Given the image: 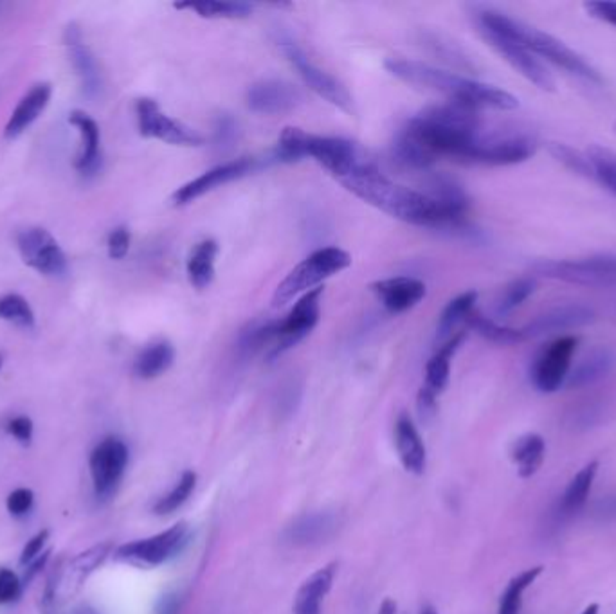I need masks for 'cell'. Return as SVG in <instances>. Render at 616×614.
<instances>
[{"label": "cell", "mask_w": 616, "mask_h": 614, "mask_svg": "<svg viewBox=\"0 0 616 614\" xmlns=\"http://www.w3.org/2000/svg\"><path fill=\"white\" fill-rule=\"evenodd\" d=\"M305 157L319 163L334 179L341 177L362 159L359 148L348 139L314 136L296 127L283 129L274 159L280 163H296Z\"/></svg>", "instance_id": "cell-5"}, {"label": "cell", "mask_w": 616, "mask_h": 614, "mask_svg": "<svg viewBox=\"0 0 616 614\" xmlns=\"http://www.w3.org/2000/svg\"><path fill=\"white\" fill-rule=\"evenodd\" d=\"M602 515H612V517H616V497H609L607 501H603L602 503V508L598 510Z\"/></svg>", "instance_id": "cell-52"}, {"label": "cell", "mask_w": 616, "mask_h": 614, "mask_svg": "<svg viewBox=\"0 0 616 614\" xmlns=\"http://www.w3.org/2000/svg\"><path fill=\"white\" fill-rule=\"evenodd\" d=\"M186 522H177L175 526L154 537L123 544L121 547H118L116 556L120 560H127L139 565H159L181 549V546L186 542Z\"/></svg>", "instance_id": "cell-14"}, {"label": "cell", "mask_w": 616, "mask_h": 614, "mask_svg": "<svg viewBox=\"0 0 616 614\" xmlns=\"http://www.w3.org/2000/svg\"><path fill=\"white\" fill-rule=\"evenodd\" d=\"M175 10H190L202 19H246L253 13L247 3H222V0H199V3H181Z\"/></svg>", "instance_id": "cell-32"}, {"label": "cell", "mask_w": 616, "mask_h": 614, "mask_svg": "<svg viewBox=\"0 0 616 614\" xmlns=\"http://www.w3.org/2000/svg\"><path fill=\"white\" fill-rule=\"evenodd\" d=\"M321 296L323 289L317 287L301 298H298L290 314L278 323V337L269 351V359L274 360L296 344H299L317 325L319 321V308H321Z\"/></svg>", "instance_id": "cell-10"}, {"label": "cell", "mask_w": 616, "mask_h": 614, "mask_svg": "<svg viewBox=\"0 0 616 614\" xmlns=\"http://www.w3.org/2000/svg\"><path fill=\"white\" fill-rule=\"evenodd\" d=\"M8 432L13 434L21 443L30 445V441L33 438V422L28 416H17V418L10 420Z\"/></svg>", "instance_id": "cell-49"}, {"label": "cell", "mask_w": 616, "mask_h": 614, "mask_svg": "<svg viewBox=\"0 0 616 614\" xmlns=\"http://www.w3.org/2000/svg\"><path fill=\"white\" fill-rule=\"evenodd\" d=\"M335 569V562L326 564L301 583L294 600V614H321V601L332 589Z\"/></svg>", "instance_id": "cell-26"}, {"label": "cell", "mask_w": 616, "mask_h": 614, "mask_svg": "<svg viewBox=\"0 0 616 614\" xmlns=\"http://www.w3.org/2000/svg\"><path fill=\"white\" fill-rule=\"evenodd\" d=\"M53 94V87L51 84H37L17 105V109L13 111L8 125H6V138L8 139H15L19 138L24 130H28L39 118L40 114L46 111V107L49 105Z\"/></svg>", "instance_id": "cell-23"}, {"label": "cell", "mask_w": 616, "mask_h": 614, "mask_svg": "<svg viewBox=\"0 0 616 614\" xmlns=\"http://www.w3.org/2000/svg\"><path fill=\"white\" fill-rule=\"evenodd\" d=\"M334 526V517L328 513L305 515L287 529V537L294 544H312L328 537Z\"/></svg>", "instance_id": "cell-31"}, {"label": "cell", "mask_w": 616, "mask_h": 614, "mask_svg": "<svg viewBox=\"0 0 616 614\" xmlns=\"http://www.w3.org/2000/svg\"><path fill=\"white\" fill-rule=\"evenodd\" d=\"M195 485H197V474L193 470H186L177 481V485L174 486V490L157 501V504L154 506V512L157 515L174 513L190 499V495L195 490Z\"/></svg>", "instance_id": "cell-39"}, {"label": "cell", "mask_w": 616, "mask_h": 614, "mask_svg": "<svg viewBox=\"0 0 616 614\" xmlns=\"http://www.w3.org/2000/svg\"><path fill=\"white\" fill-rule=\"evenodd\" d=\"M546 452V443L539 434H526L513 443L512 459L517 465L521 477H531L542 465Z\"/></svg>", "instance_id": "cell-29"}, {"label": "cell", "mask_w": 616, "mask_h": 614, "mask_svg": "<svg viewBox=\"0 0 616 614\" xmlns=\"http://www.w3.org/2000/svg\"><path fill=\"white\" fill-rule=\"evenodd\" d=\"M91 474L94 490L100 497L111 495L129 465V449L123 440L120 438H105L91 454Z\"/></svg>", "instance_id": "cell-15"}, {"label": "cell", "mask_w": 616, "mask_h": 614, "mask_svg": "<svg viewBox=\"0 0 616 614\" xmlns=\"http://www.w3.org/2000/svg\"><path fill=\"white\" fill-rule=\"evenodd\" d=\"M19 251L26 265L46 276H62L67 271V256L57 238L42 227H31L19 235Z\"/></svg>", "instance_id": "cell-13"}, {"label": "cell", "mask_w": 616, "mask_h": 614, "mask_svg": "<svg viewBox=\"0 0 616 614\" xmlns=\"http://www.w3.org/2000/svg\"><path fill=\"white\" fill-rule=\"evenodd\" d=\"M537 152V141L524 132L481 134L472 163L488 166H510L528 161Z\"/></svg>", "instance_id": "cell-9"}, {"label": "cell", "mask_w": 616, "mask_h": 614, "mask_svg": "<svg viewBox=\"0 0 616 614\" xmlns=\"http://www.w3.org/2000/svg\"><path fill=\"white\" fill-rule=\"evenodd\" d=\"M48 537H49V531H48V529H44V531L37 533V535H35L31 540H28L26 547L22 549L21 562H22V564L33 562V560L37 558V555H40V551H42V547H44V544H46Z\"/></svg>", "instance_id": "cell-50"}, {"label": "cell", "mask_w": 616, "mask_h": 614, "mask_svg": "<svg viewBox=\"0 0 616 614\" xmlns=\"http://www.w3.org/2000/svg\"><path fill=\"white\" fill-rule=\"evenodd\" d=\"M594 321V312L584 305H562L555 307L540 316H537L531 323L522 328L524 339L530 337H542L555 332L575 330L585 326Z\"/></svg>", "instance_id": "cell-20"}, {"label": "cell", "mask_w": 616, "mask_h": 614, "mask_svg": "<svg viewBox=\"0 0 616 614\" xmlns=\"http://www.w3.org/2000/svg\"><path fill=\"white\" fill-rule=\"evenodd\" d=\"M614 130H616V125H614Z\"/></svg>", "instance_id": "cell-57"}, {"label": "cell", "mask_w": 616, "mask_h": 614, "mask_svg": "<svg viewBox=\"0 0 616 614\" xmlns=\"http://www.w3.org/2000/svg\"><path fill=\"white\" fill-rule=\"evenodd\" d=\"M476 301H478V294L474 290L463 292L458 298H454L452 301H449L447 307L443 308V312L440 314V319H438V337L440 339L451 337L452 330L460 323L467 321V317L474 312Z\"/></svg>", "instance_id": "cell-33"}, {"label": "cell", "mask_w": 616, "mask_h": 614, "mask_svg": "<svg viewBox=\"0 0 616 614\" xmlns=\"http://www.w3.org/2000/svg\"><path fill=\"white\" fill-rule=\"evenodd\" d=\"M479 35L512 69H515L530 84H533L535 87H539L540 91H546V93L555 91L553 76L535 58V55L530 53L526 48H522L521 44H517L513 40H508V39H503V37H497V35H492L487 31H479Z\"/></svg>", "instance_id": "cell-18"}, {"label": "cell", "mask_w": 616, "mask_h": 614, "mask_svg": "<svg viewBox=\"0 0 616 614\" xmlns=\"http://www.w3.org/2000/svg\"><path fill=\"white\" fill-rule=\"evenodd\" d=\"M278 44L285 58L298 71V75L301 76V80L307 84L310 91H314L319 98L337 107L339 111L346 114L353 112V98L337 78H334L332 75L317 67L290 37H280Z\"/></svg>", "instance_id": "cell-8"}, {"label": "cell", "mask_w": 616, "mask_h": 614, "mask_svg": "<svg viewBox=\"0 0 616 614\" xmlns=\"http://www.w3.org/2000/svg\"><path fill=\"white\" fill-rule=\"evenodd\" d=\"M66 46L69 48L71 62L82 80L84 93L89 98H98L102 93V75H100L96 58L91 53V49L84 44L82 33L76 24H71L66 30Z\"/></svg>", "instance_id": "cell-22"}, {"label": "cell", "mask_w": 616, "mask_h": 614, "mask_svg": "<svg viewBox=\"0 0 616 614\" xmlns=\"http://www.w3.org/2000/svg\"><path fill=\"white\" fill-rule=\"evenodd\" d=\"M478 31H487L508 40H513L526 48L530 53L546 58L557 67H562L569 75L584 78L587 82H600L598 73L571 48L558 39L539 31L521 21H515L495 10H479L474 15Z\"/></svg>", "instance_id": "cell-4"}, {"label": "cell", "mask_w": 616, "mask_h": 614, "mask_svg": "<svg viewBox=\"0 0 616 614\" xmlns=\"http://www.w3.org/2000/svg\"><path fill=\"white\" fill-rule=\"evenodd\" d=\"M49 560V551H46L40 558H37V560H33V564L30 565V569H28V573H26V576H24V583H28V582H31L33 580V576L46 565V562Z\"/></svg>", "instance_id": "cell-51"}, {"label": "cell", "mask_w": 616, "mask_h": 614, "mask_svg": "<svg viewBox=\"0 0 616 614\" xmlns=\"http://www.w3.org/2000/svg\"><path fill=\"white\" fill-rule=\"evenodd\" d=\"M395 445L398 458L407 472L422 474L425 470V445L407 414H400L395 425Z\"/></svg>", "instance_id": "cell-25"}, {"label": "cell", "mask_w": 616, "mask_h": 614, "mask_svg": "<svg viewBox=\"0 0 616 614\" xmlns=\"http://www.w3.org/2000/svg\"><path fill=\"white\" fill-rule=\"evenodd\" d=\"M587 157L594 170V179L616 195V152L603 147H591Z\"/></svg>", "instance_id": "cell-40"}, {"label": "cell", "mask_w": 616, "mask_h": 614, "mask_svg": "<svg viewBox=\"0 0 616 614\" xmlns=\"http://www.w3.org/2000/svg\"><path fill=\"white\" fill-rule=\"evenodd\" d=\"M596 470H598V461H591L571 479V483L567 485V488L562 495V510L564 512L571 513V512H576L578 508H582V504L587 501V495H589L591 485L594 481Z\"/></svg>", "instance_id": "cell-37"}, {"label": "cell", "mask_w": 616, "mask_h": 614, "mask_svg": "<svg viewBox=\"0 0 616 614\" xmlns=\"http://www.w3.org/2000/svg\"><path fill=\"white\" fill-rule=\"evenodd\" d=\"M69 123L75 125L82 136V150L78 154L75 166L82 175H93L98 172L100 163H102L100 127L89 114H85L82 111L71 112Z\"/></svg>", "instance_id": "cell-24"}, {"label": "cell", "mask_w": 616, "mask_h": 614, "mask_svg": "<svg viewBox=\"0 0 616 614\" xmlns=\"http://www.w3.org/2000/svg\"><path fill=\"white\" fill-rule=\"evenodd\" d=\"M578 346V337L564 335L549 343L535 359L531 382L542 393H555L564 386L569 375L571 359Z\"/></svg>", "instance_id": "cell-11"}, {"label": "cell", "mask_w": 616, "mask_h": 614, "mask_svg": "<svg viewBox=\"0 0 616 614\" xmlns=\"http://www.w3.org/2000/svg\"><path fill=\"white\" fill-rule=\"evenodd\" d=\"M352 265V256L339 247H323L294 267L285 280L276 287L272 296L274 307H285L294 298L317 289L325 280L346 271Z\"/></svg>", "instance_id": "cell-6"}, {"label": "cell", "mask_w": 616, "mask_h": 614, "mask_svg": "<svg viewBox=\"0 0 616 614\" xmlns=\"http://www.w3.org/2000/svg\"><path fill=\"white\" fill-rule=\"evenodd\" d=\"M584 8L593 19L602 21V22L616 28V3H607V0H594V3H585Z\"/></svg>", "instance_id": "cell-47"}, {"label": "cell", "mask_w": 616, "mask_h": 614, "mask_svg": "<svg viewBox=\"0 0 616 614\" xmlns=\"http://www.w3.org/2000/svg\"><path fill=\"white\" fill-rule=\"evenodd\" d=\"M33 492L30 488H17L15 492L10 494L6 506L13 515H24L31 510L33 506Z\"/></svg>", "instance_id": "cell-48"}, {"label": "cell", "mask_w": 616, "mask_h": 614, "mask_svg": "<svg viewBox=\"0 0 616 614\" xmlns=\"http://www.w3.org/2000/svg\"><path fill=\"white\" fill-rule=\"evenodd\" d=\"M612 366V355L607 350H594L567 375V387H584L603 378Z\"/></svg>", "instance_id": "cell-30"}, {"label": "cell", "mask_w": 616, "mask_h": 614, "mask_svg": "<svg viewBox=\"0 0 616 614\" xmlns=\"http://www.w3.org/2000/svg\"><path fill=\"white\" fill-rule=\"evenodd\" d=\"M247 107L262 116H280L296 111L303 103L298 87L283 80H263L247 91Z\"/></svg>", "instance_id": "cell-19"}, {"label": "cell", "mask_w": 616, "mask_h": 614, "mask_svg": "<svg viewBox=\"0 0 616 614\" xmlns=\"http://www.w3.org/2000/svg\"><path fill=\"white\" fill-rule=\"evenodd\" d=\"M335 181L366 204L418 227H456L469 206L467 195L452 181H440L434 193H422L393 182L364 157Z\"/></svg>", "instance_id": "cell-1"}, {"label": "cell", "mask_w": 616, "mask_h": 614, "mask_svg": "<svg viewBox=\"0 0 616 614\" xmlns=\"http://www.w3.org/2000/svg\"><path fill=\"white\" fill-rule=\"evenodd\" d=\"M465 341V332H458L451 335L440 350L429 359L425 366V382L418 393V411L422 418H427L436 409V396L447 387L451 377V362L454 353L460 350L461 343Z\"/></svg>", "instance_id": "cell-16"}, {"label": "cell", "mask_w": 616, "mask_h": 614, "mask_svg": "<svg viewBox=\"0 0 616 614\" xmlns=\"http://www.w3.org/2000/svg\"><path fill=\"white\" fill-rule=\"evenodd\" d=\"M420 614H438V610L433 607V605H424Z\"/></svg>", "instance_id": "cell-55"}, {"label": "cell", "mask_w": 616, "mask_h": 614, "mask_svg": "<svg viewBox=\"0 0 616 614\" xmlns=\"http://www.w3.org/2000/svg\"><path fill=\"white\" fill-rule=\"evenodd\" d=\"M377 614H397V603H395L391 598H386V600L380 603Z\"/></svg>", "instance_id": "cell-53"}, {"label": "cell", "mask_w": 616, "mask_h": 614, "mask_svg": "<svg viewBox=\"0 0 616 614\" xmlns=\"http://www.w3.org/2000/svg\"><path fill=\"white\" fill-rule=\"evenodd\" d=\"M371 290L377 294L384 308L391 314H404L415 308L427 294L425 283L416 278H389L375 281Z\"/></svg>", "instance_id": "cell-21"}, {"label": "cell", "mask_w": 616, "mask_h": 614, "mask_svg": "<svg viewBox=\"0 0 616 614\" xmlns=\"http://www.w3.org/2000/svg\"><path fill=\"white\" fill-rule=\"evenodd\" d=\"M535 290V281L530 278H521L512 281L497 301V314L506 316L517 307H521Z\"/></svg>", "instance_id": "cell-43"}, {"label": "cell", "mask_w": 616, "mask_h": 614, "mask_svg": "<svg viewBox=\"0 0 616 614\" xmlns=\"http://www.w3.org/2000/svg\"><path fill=\"white\" fill-rule=\"evenodd\" d=\"M238 138V125L237 121L224 114L217 120V125H215V143L220 147V148H228V147H233L235 139Z\"/></svg>", "instance_id": "cell-45"}, {"label": "cell", "mask_w": 616, "mask_h": 614, "mask_svg": "<svg viewBox=\"0 0 616 614\" xmlns=\"http://www.w3.org/2000/svg\"><path fill=\"white\" fill-rule=\"evenodd\" d=\"M384 67L397 80L415 89L442 94L449 100V103H458L474 111L490 109L503 112L515 111L519 107V100L503 89L438 69L424 62L389 58L386 60Z\"/></svg>", "instance_id": "cell-3"}, {"label": "cell", "mask_w": 616, "mask_h": 614, "mask_svg": "<svg viewBox=\"0 0 616 614\" xmlns=\"http://www.w3.org/2000/svg\"><path fill=\"white\" fill-rule=\"evenodd\" d=\"M533 271L549 280L584 287L616 285V254H594L576 260H544Z\"/></svg>", "instance_id": "cell-7"}, {"label": "cell", "mask_w": 616, "mask_h": 614, "mask_svg": "<svg viewBox=\"0 0 616 614\" xmlns=\"http://www.w3.org/2000/svg\"><path fill=\"white\" fill-rule=\"evenodd\" d=\"M175 359V350L168 341L148 344L134 362V373L139 378H156L170 369Z\"/></svg>", "instance_id": "cell-28"}, {"label": "cell", "mask_w": 616, "mask_h": 614, "mask_svg": "<svg viewBox=\"0 0 616 614\" xmlns=\"http://www.w3.org/2000/svg\"><path fill=\"white\" fill-rule=\"evenodd\" d=\"M476 334H479L483 339L490 341V343H495V344H503V346H512V344H517V343H522L524 341V335H522V330H515V328H508V326H503L478 312H472L467 321H465Z\"/></svg>", "instance_id": "cell-34"}, {"label": "cell", "mask_w": 616, "mask_h": 614, "mask_svg": "<svg viewBox=\"0 0 616 614\" xmlns=\"http://www.w3.org/2000/svg\"><path fill=\"white\" fill-rule=\"evenodd\" d=\"M138 127L143 138L159 139L174 147H201L202 138L181 121L166 116L157 102L150 98L138 100Z\"/></svg>", "instance_id": "cell-12"}, {"label": "cell", "mask_w": 616, "mask_h": 614, "mask_svg": "<svg viewBox=\"0 0 616 614\" xmlns=\"http://www.w3.org/2000/svg\"><path fill=\"white\" fill-rule=\"evenodd\" d=\"M111 551H112V544L111 542H102V544H96L91 549L76 555L71 560V564H69V569H71L73 576L76 578V582H82L93 571H96L107 560Z\"/></svg>", "instance_id": "cell-41"}, {"label": "cell", "mask_w": 616, "mask_h": 614, "mask_svg": "<svg viewBox=\"0 0 616 614\" xmlns=\"http://www.w3.org/2000/svg\"><path fill=\"white\" fill-rule=\"evenodd\" d=\"M540 573H542V565H535L513 576L508 582L504 592L501 594L497 614H519L521 603H522V592L539 578Z\"/></svg>", "instance_id": "cell-36"}, {"label": "cell", "mask_w": 616, "mask_h": 614, "mask_svg": "<svg viewBox=\"0 0 616 614\" xmlns=\"http://www.w3.org/2000/svg\"><path fill=\"white\" fill-rule=\"evenodd\" d=\"M479 136L478 111L458 103L433 105L409 120L397 134L393 156L413 170H427L442 157L472 163Z\"/></svg>", "instance_id": "cell-2"}, {"label": "cell", "mask_w": 616, "mask_h": 614, "mask_svg": "<svg viewBox=\"0 0 616 614\" xmlns=\"http://www.w3.org/2000/svg\"><path fill=\"white\" fill-rule=\"evenodd\" d=\"M219 254V244L215 240H202L197 244L186 262V272L192 287L197 290L208 289L215 278V262Z\"/></svg>", "instance_id": "cell-27"}, {"label": "cell", "mask_w": 616, "mask_h": 614, "mask_svg": "<svg viewBox=\"0 0 616 614\" xmlns=\"http://www.w3.org/2000/svg\"><path fill=\"white\" fill-rule=\"evenodd\" d=\"M278 323L280 321H254L240 334L238 348L246 355H254L256 351L263 350L265 346H274L278 337Z\"/></svg>", "instance_id": "cell-35"}, {"label": "cell", "mask_w": 616, "mask_h": 614, "mask_svg": "<svg viewBox=\"0 0 616 614\" xmlns=\"http://www.w3.org/2000/svg\"><path fill=\"white\" fill-rule=\"evenodd\" d=\"M0 319L21 328L35 326V312L28 299L21 294H6L0 298Z\"/></svg>", "instance_id": "cell-38"}, {"label": "cell", "mask_w": 616, "mask_h": 614, "mask_svg": "<svg viewBox=\"0 0 616 614\" xmlns=\"http://www.w3.org/2000/svg\"><path fill=\"white\" fill-rule=\"evenodd\" d=\"M258 161L253 159V157H242V159H237V161H231V163H224V165H219L211 170H208L206 174L199 175L197 179L186 182L184 186H181L172 200L175 206H186V204H192L195 202L197 199L204 197L206 193L224 186V184H229L233 181H238L249 174H253L256 168H258Z\"/></svg>", "instance_id": "cell-17"}, {"label": "cell", "mask_w": 616, "mask_h": 614, "mask_svg": "<svg viewBox=\"0 0 616 614\" xmlns=\"http://www.w3.org/2000/svg\"><path fill=\"white\" fill-rule=\"evenodd\" d=\"M598 609H600L598 603H589L580 614H598Z\"/></svg>", "instance_id": "cell-54"}, {"label": "cell", "mask_w": 616, "mask_h": 614, "mask_svg": "<svg viewBox=\"0 0 616 614\" xmlns=\"http://www.w3.org/2000/svg\"><path fill=\"white\" fill-rule=\"evenodd\" d=\"M22 583L10 569H0V603L15 601L21 596Z\"/></svg>", "instance_id": "cell-46"}, {"label": "cell", "mask_w": 616, "mask_h": 614, "mask_svg": "<svg viewBox=\"0 0 616 614\" xmlns=\"http://www.w3.org/2000/svg\"><path fill=\"white\" fill-rule=\"evenodd\" d=\"M549 154L555 157V161L564 165L573 174L594 179V170L591 166V161H589L587 154H582V152H578V150H575V148H571L567 145H562V143H551L549 145Z\"/></svg>", "instance_id": "cell-42"}, {"label": "cell", "mask_w": 616, "mask_h": 614, "mask_svg": "<svg viewBox=\"0 0 616 614\" xmlns=\"http://www.w3.org/2000/svg\"><path fill=\"white\" fill-rule=\"evenodd\" d=\"M107 247H109V256L112 260H123L130 249V231L125 226L112 229L109 235Z\"/></svg>", "instance_id": "cell-44"}, {"label": "cell", "mask_w": 616, "mask_h": 614, "mask_svg": "<svg viewBox=\"0 0 616 614\" xmlns=\"http://www.w3.org/2000/svg\"><path fill=\"white\" fill-rule=\"evenodd\" d=\"M3 362H4V359H3V353H0V368H3Z\"/></svg>", "instance_id": "cell-56"}]
</instances>
